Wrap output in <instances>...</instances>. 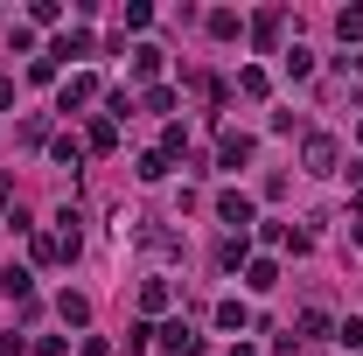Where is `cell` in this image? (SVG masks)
<instances>
[{
	"mask_svg": "<svg viewBox=\"0 0 363 356\" xmlns=\"http://www.w3.org/2000/svg\"><path fill=\"white\" fill-rule=\"evenodd\" d=\"M335 161H342V147H335L328 133H308V140H301V168H308V175H335Z\"/></svg>",
	"mask_w": 363,
	"mask_h": 356,
	"instance_id": "cell-1",
	"label": "cell"
},
{
	"mask_svg": "<svg viewBox=\"0 0 363 356\" xmlns=\"http://www.w3.org/2000/svg\"><path fill=\"white\" fill-rule=\"evenodd\" d=\"M279 28H286V14H279V7H259V14H252V21H245V35H252V49H279Z\"/></svg>",
	"mask_w": 363,
	"mask_h": 356,
	"instance_id": "cell-2",
	"label": "cell"
},
{
	"mask_svg": "<svg viewBox=\"0 0 363 356\" xmlns=\"http://www.w3.org/2000/svg\"><path fill=\"white\" fill-rule=\"evenodd\" d=\"M154 343H161L168 356H203V335H196L189 321H168V328H154Z\"/></svg>",
	"mask_w": 363,
	"mask_h": 356,
	"instance_id": "cell-3",
	"label": "cell"
},
{
	"mask_svg": "<svg viewBox=\"0 0 363 356\" xmlns=\"http://www.w3.org/2000/svg\"><path fill=\"white\" fill-rule=\"evenodd\" d=\"M245 161H252V133L224 126V133H217V168H245Z\"/></svg>",
	"mask_w": 363,
	"mask_h": 356,
	"instance_id": "cell-4",
	"label": "cell"
},
{
	"mask_svg": "<svg viewBox=\"0 0 363 356\" xmlns=\"http://www.w3.org/2000/svg\"><path fill=\"white\" fill-rule=\"evenodd\" d=\"M259 238H266L272 252H294V259L308 252V230H294V223H259Z\"/></svg>",
	"mask_w": 363,
	"mask_h": 356,
	"instance_id": "cell-5",
	"label": "cell"
},
{
	"mask_svg": "<svg viewBox=\"0 0 363 356\" xmlns=\"http://www.w3.org/2000/svg\"><path fill=\"white\" fill-rule=\"evenodd\" d=\"M217 217H224V223H230V238H238V230L252 223V196H238V189H224V196H217Z\"/></svg>",
	"mask_w": 363,
	"mask_h": 356,
	"instance_id": "cell-6",
	"label": "cell"
},
{
	"mask_svg": "<svg viewBox=\"0 0 363 356\" xmlns=\"http://www.w3.org/2000/svg\"><path fill=\"white\" fill-rule=\"evenodd\" d=\"M119 147V119L105 112V119H91V133H84V154H112Z\"/></svg>",
	"mask_w": 363,
	"mask_h": 356,
	"instance_id": "cell-7",
	"label": "cell"
},
{
	"mask_svg": "<svg viewBox=\"0 0 363 356\" xmlns=\"http://www.w3.org/2000/svg\"><path fill=\"white\" fill-rule=\"evenodd\" d=\"M91 98H98V77H91V70H77V77L63 84V98H56V105H63V112H77V105H91Z\"/></svg>",
	"mask_w": 363,
	"mask_h": 356,
	"instance_id": "cell-8",
	"label": "cell"
},
{
	"mask_svg": "<svg viewBox=\"0 0 363 356\" xmlns=\"http://www.w3.org/2000/svg\"><path fill=\"white\" fill-rule=\"evenodd\" d=\"M168 301H175L168 279H147V287H140V314H168Z\"/></svg>",
	"mask_w": 363,
	"mask_h": 356,
	"instance_id": "cell-9",
	"label": "cell"
},
{
	"mask_svg": "<svg viewBox=\"0 0 363 356\" xmlns=\"http://www.w3.org/2000/svg\"><path fill=\"white\" fill-rule=\"evenodd\" d=\"M63 56H91V35H84V28H63V35H56L49 63H63Z\"/></svg>",
	"mask_w": 363,
	"mask_h": 356,
	"instance_id": "cell-10",
	"label": "cell"
},
{
	"mask_svg": "<svg viewBox=\"0 0 363 356\" xmlns=\"http://www.w3.org/2000/svg\"><path fill=\"white\" fill-rule=\"evenodd\" d=\"M335 35H342V49H363V7H342L335 14Z\"/></svg>",
	"mask_w": 363,
	"mask_h": 356,
	"instance_id": "cell-11",
	"label": "cell"
},
{
	"mask_svg": "<svg viewBox=\"0 0 363 356\" xmlns=\"http://www.w3.org/2000/svg\"><path fill=\"white\" fill-rule=\"evenodd\" d=\"M245 287H252V294H272V287H279V266H272V259H252V266H245Z\"/></svg>",
	"mask_w": 363,
	"mask_h": 356,
	"instance_id": "cell-12",
	"label": "cell"
},
{
	"mask_svg": "<svg viewBox=\"0 0 363 356\" xmlns=\"http://www.w3.org/2000/svg\"><path fill=\"white\" fill-rule=\"evenodd\" d=\"M140 245H147L154 259H175V252H182V245H175V230H161V223H147V230H140Z\"/></svg>",
	"mask_w": 363,
	"mask_h": 356,
	"instance_id": "cell-13",
	"label": "cell"
},
{
	"mask_svg": "<svg viewBox=\"0 0 363 356\" xmlns=\"http://www.w3.org/2000/svg\"><path fill=\"white\" fill-rule=\"evenodd\" d=\"M0 294H7V301H21V308H28V294H35V272H0Z\"/></svg>",
	"mask_w": 363,
	"mask_h": 356,
	"instance_id": "cell-14",
	"label": "cell"
},
{
	"mask_svg": "<svg viewBox=\"0 0 363 356\" xmlns=\"http://www.w3.org/2000/svg\"><path fill=\"white\" fill-rule=\"evenodd\" d=\"M238 266H252V259H245V230H238V238H224V245H217V272H238Z\"/></svg>",
	"mask_w": 363,
	"mask_h": 356,
	"instance_id": "cell-15",
	"label": "cell"
},
{
	"mask_svg": "<svg viewBox=\"0 0 363 356\" xmlns=\"http://www.w3.org/2000/svg\"><path fill=\"white\" fill-rule=\"evenodd\" d=\"M210 35H217V43H238V35H245V21H238L230 7H217V14H210Z\"/></svg>",
	"mask_w": 363,
	"mask_h": 356,
	"instance_id": "cell-16",
	"label": "cell"
},
{
	"mask_svg": "<svg viewBox=\"0 0 363 356\" xmlns=\"http://www.w3.org/2000/svg\"><path fill=\"white\" fill-rule=\"evenodd\" d=\"M238 91H245V98H266V91H272V77L259 70V63H245V70H238Z\"/></svg>",
	"mask_w": 363,
	"mask_h": 356,
	"instance_id": "cell-17",
	"label": "cell"
},
{
	"mask_svg": "<svg viewBox=\"0 0 363 356\" xmlns=\"http://www.w3.org/2000/svg\"><path fill=\"white\" fill-rule=\"evenodd\" d=\"M335 321H328V308H301V321H294V335H328Z\"/></svg>",
	"mask_w": 363,
	"mask_h": 356,
	"instance_id": "cell-18",
	"label": "cell"
},
{
	"mask_svg": "<svg viewBox=\"0 0 363 356\" xmlns=\"http://www.w3.org/2000/svg\"><path fill=\"white\" fill-rule=\"evenodd\" d=\"M279 56H286V77H315V49L294 43V49H279Z\"/></svg>",
	"mask_w": 363,
	"mask_h": 356,
	"instance_id": "cell-19",
	"label": "cell"
},
{
	"mask_svg": "<svg viewBox=\"0 0 363 356\" xmlns=\"http://www.w3.org/2000/svg\"><path fill=\"white\" fill-rule=\"evenodd\" d=\"M133 77H161V49H154V43L133 49Z\"/></svg>",
	"mask_w": 363,
	"mask_h": 356,
	"instance_id": "cell-20",
	"label": "cell"
},
{
	"mask_svg": "<svg viewBox=\"0 0 363 356\" xmlns=\"http://www.w3.org/2000/svg\"><path fill=\"white\" fill-rule=\"evenodd\" d=\"M56 314H63V321H77V328H84V321H91V301H84V294H63V301H56Z\"/></svg>",
	"mask_w": 363,
	"mask_h": 356,
	"instance_id": "cell-21",
	"label": "cell"
},
{
	"mask_svg": "<svg viewBox=\"0 0 363 356\" xmlns=\"http://www.w3.org/2000/svg\"><path fill=\"white\" fill-rule=\"evenodd\" d=\"M245 321H252L245 301H217V328H245Z\"/></svg>",
	"mask_w": 363,
	"mask_h": 356,
	"instance_id": "cell-22",
	"label": "cell"
},
{
	"mask_svg": "<svg viewBox=\"0 0 363 356\" xmlns=\"http://www.w3.org/2000/svg\"><path fill=\"white\" fill-rule=\"evenodd\" d=\"M28 21H35V28H56V21H63V0H35Z\"/></svg>",
	"mask_w": 363,
	"mask_h": 356,
	"instance_id": "cell-23",
	"label": "cell"
},
{
	"mask_svg": "<svg viewBox=\"0 0 363 356\" xmlns=\"http://www.w3.org/2000/svg\"><path fill=\"white\" fill-rule=\"evenodd\" d=\"M133 175H140V182H161V175H168V161H161V147H154V154H140V168H133Z\"/></svg>",
	"mask_w": 363,
	"mask_h": 356,
	"instance_id": "cell-24",
	"label": "cell"
},
{
	"mask_svg": "<svg viewBox=\"0 0 363 356\" xmlns=\"http://www.w3.org/2000/svg\"><path fill=\"white\" fill-rule=\"evenodd\" d=\"M56 161H63V168H77V161H84V140L63 133V140H56Z\"/></svg>",
	"mask_w": 363,
	"mask_h": 356,
	"instance_id": "cell-25",
	"label": "cell"
},
{
	"mask_svg": "<svg viewBox=\"0 0 363 356\" xmlns=\"http://www.w3.org/2000/svg\"><path fill=\"white\" fill-rule=\"evenodd\" d=\"M140 105H147V112H175V91H168V84H154L147 98H140Z\"/></svg>",
	"mask_w": 363,
	"mask_h": 356,
	"instance_id": "cell-26",
	"label": "cell"
},
{
	"mask_svg": "<svg viewBox=\"0 0 363 356\" xmlns=\"http://www.w3.org/2000/svg\"><path fill=\"white\" fill-rule=\"evenodd\" d=\"M147 343H154V328H147V321H133V328H126V356H140Z\"/></svg>",
	"mask_w": 363,
	"mask_h": 356,
	"instance_id": "cell-27",
	"label": "cell"
},
{
	"mask_svg": "<svg viewBox=\"0 0 363 356\" xmlns=\"http://www.w3.org/2000/svg\"><path fill=\"white\" fill-rule=\"evenodd\" d=\"M342 70H350V77H363V49H350V56H342Z\"/></svg>",
	"mask_w": 363,
	"mask_h": 356,
	"instance_id": "cell-28",
	"label": "cell"
},
{
	"mask_svg": "<svg viewBox=\"0 0 363 356\" xmlns=\"http://www.w3.org/2000/svg\"><path fill=\"white\" fill-rule=\"evenodd\" d=\"M7 203H14V175H0V210H7Z\"/></svg>",
	"mask_w": 363,
	"mask_h": 356,
	"instance_id": "cell-29",
	"label": "cell"
},
{
	"mask_svg": "<svg viewBox=\"0 0 363 356\" xmlns=\"http://www.w3.org/2000/svg\"><path fill=\"white\" fill-rule=\"evenodd\" d=\"M7 105H14V77H0V112H7Z\"/></svg>",
	"mask_w": 363,
	"mask_h": 356,
	"instance_id": "cell-30",
	"label": "cell"
},
{
	"mask_svg": "<svg viewBox=\"0 0 363 356\" xmlns=\"http://www.w3.org/2000/svg\"><path fill=\"white\" fill-rule=\"evenodd\" d=\"M357 140H363V126H357Z\"/></svg>",
	"mask_w": 363,
	"mask_h": 356,
	"instance_id": "cell-31",
	"label": "cell"
}]
</instances>
